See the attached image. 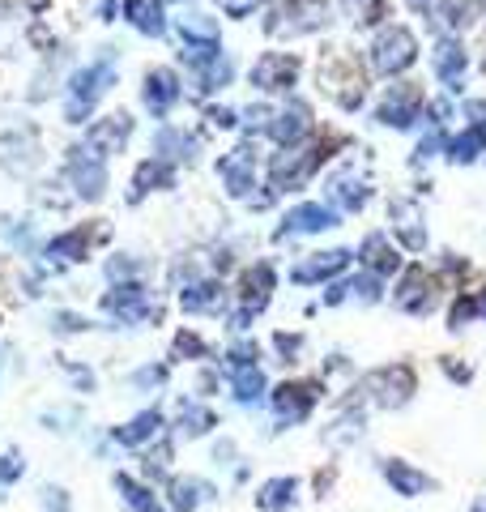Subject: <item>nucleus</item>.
<instances>
[{
    "instance_id": "58836bf2",
    "label": "nucleus",
    "mask_w": 486,
    "mask_h": 512,
    "mask_svg": "<svg viewBox=\"0 0 486 512\" xmlns=\"http://www.w3.org/2000/svg\"><path fill=\"white\" fill-rule=\"evenodd\" d=\"M482 13H486V0H452L444 9V22H448V30H469L482 22Z\"/></svg>"
},
{
    "instance_id": "680f3d73",
    "label": "nucleus",
    "mask_w": 486,
    "mask_h": 512,
    "mask_svg": "<svg viewBox=\"0 0 486 512\" xmlns=\"http://www.w3.org/2000/svg\"><path fill=\"white\" fill-rule=\"evenodd\" d=\"M197 389H201V393H214V389H218V376H214V372H197Z\"/></svg>"
},
{
    "instance_id": "a878e982",
    "label": "nucleus",
    "mask_w": 486,
    "mask_h": 512,
    "mask_svg": "<svg viewBox=\"0 0 486 512\" xmlns=\"http://www.w3.org/2000/svg\"><path fill=\"white\" fill-rule=\"evenodd\" d=\"M329 201H333V210H342V214H359L371 201V188L354 171H337L329 180Z\"/></svg>"
},
{
    "instance_id": "473e14b6",
    "label": "nucleus",
    "mask_w": 486,
    "mask_h": 512,
    "mask_svg": "<svg viewBox=\"0 0 486 512\" xmlns=\"http://www.w3.org/2000/svg\"><path fill=\"white\" fill-rule=\"evenodd\" d=\"M192 73H197V90L201 94H218L222 86H231V77H235V60L218 52V56H209L201 64H192Z\"/></svg>"
},
{
    "instance_id": "a18cd8bd",
    "label": "nucleus",
    "mask_w": 486,
    "mask_h": 512,
    "mask_svg": "<svg viewBox=\"0 0 486 512\" xmlns=\"http://www.w3.org/2000/svg\"><path fill=\"white\" fill-rule=\"evenodd\" d=\"M474 316H478V295H457V303L448 312V329H465Z\"/></svg>"
},
{
    "instance_id": "6ab92c4d",
    "label": "nucleus",
    "mask_w": 486,
    "mask_h": 512,
    "mask_svg": "<svg viewBox=\"0 0 486 512\" xmlns=\"http://www.w3.org/2000/svg\"><path fill=\"white\" fill-rule=\"evenodd\" d=\"M346 265H350V252H346V248L307 252V256H299V261L290 265V282H299V286H316V282H329V278H337Z\"/></svg>"
},
{
    "instance_id": "5fc2aeb1",
    "label": "nucleus",
    "mask_w": 486,
    "mask_h": 512,
    "mask_svg": "<svg viewBox=\"0 0 486 512\" xmlns=\"http://www.w3.org/2000/svg\"><path fill=\"white\" fill-rule=\"evenodd\" d=\"M167 380V367H158V363H150V367H141V372L133 376V384L137 389H158V384Z\"/></svg>"
},
{
    "instance_id": "09e8293b",
    "label": "nucleus",
    "mask_w": 486,
    "mask_h": 512,
    "mask_svg": "<svg viewBox=\"0 0 486 512\" xmlns=\"http://www.w3.org/2000/svg\"><path fill=\"white\" fill-rule=\"evenodd\" d=\"M273 350L282 355V363H299V355H303V338H299V333H273Z\"/></svg>"
},
{
    "instance_id": "cd10ccee",
    "label": "nucleus",
    "mask_w": 486,
    "mask_h": 512,
    "mask_svg": "<svg viewBox=\"0 0 486 512\" xmlns=\"http://www.w3.org/2000/svg\"><path fill=\"white\" fill-rule=\"evenodd\" d=\"M171 184H175V167L167 158H145V163H137V171H133V192H128V201H141V197H150L158 188H171Z\"/></svg>"
},
{
    "instance_id": "ddd939ff",
    "label": "nucleus",
    "mask_w": 486,
    "mask_h": 512,
    "mask_svg": "<svg viewBox=\"0 0 486 512\" xmlns=\"http://www.w3.org/2000/svg\"><path fill=\"white\" fill-rule=\"evenodd\" d=\"M184 99V86L180 77H175V69H167V64H158V69H145V82H141V103L145 111H150L154 120H167L171 107Z\"/></svg>"
},
{
    "instance_id": "bf43d9fd",
    "label": "nucleus",
    "mask_w": 486,
    "mask_h": 512,
    "mask_svg": "<svg viewBox=\"0 0 486 512\" xmlns=\"http://www.w3.org/2000/svg\"><path fill=\"white\" fill-rule=\"evenodd\" d=\"M231 457H235V444H231V440L214 448V461H218V466H231Z\"/></svg>"
},
{
    "instance_id": "bb28decb",
    "label": "nucleus",
    "mask_w": 486,
    "mask_h": 512,
    "mask_svg": "<svg viewBox=\"0 0 486 512\" xmlns=\"http://www.w3.org/2000/svg\"><path fill=\"white\" fill-rule=\"evenodd\" d=\"M384 478H388V487H393L397 495H405V500H418V495H427L435 487L431 474H423L418 466H410V461H397V457L384 461Z\"/></svg>"
},
{
    "instance_id": "1a4fd4ad",
    "label": "nucleus",
    "mask_w": 486,
    "mask_h": 512,
    "mask_svg": "<svg viewBox=\"0 0 486 512\" xmlns=\"http://www.w3.org/2000/svg\"><path fill=\"white\" fill-rule=\"evenodd\" d=\"M69 184L81 201H99L107 192V163L103 154H94L90 146H73L69 150Z\"/></svg>"
},
{
    "instance_id": "2f4dec72",
    "label": "nucleus",
    "mask_w": 486,
    "mask_h": 512,
    "mask_svg": "<svg viewBox=\"0 0 486 512\" xmlns=\"http://www.w3.org/2000/svg\"><path fill=\"white\" fill-rule=\"evenodd\" d=\"M162 431V410H141V414H133L124 427H116V440L124 444V448H145L154 436Z\"/></svg>"
},
{
    "instance_id": "72a5a7b5",
    "label": "nucleus",
    "mask_w": 486,
    "mask_h": 512,
    "mask_svg": "<svg viewBox=\"0 0 486 512\" xmlns=\"http://www.w3.org/2000/svg\"><path fill=\"white\" fill-rule=\"evenodd\" d=\"M201 495H205V500H214V487L201 483V478H188V474H180V478H171V483H167L171 512H197Z\"/></svg>"
},
{
    "instance_id": "aec40b11",
    "label": "nucleus",
    "mask_w": 486,
    "mask_h": 512,
    "mask_svg": "<svg viewBox=\"0 0 486 512\" xmlns=\"http://www.w3.org/2000/svg\"><path fill=\"white\" fill-rule=\"evenodd\" d=\"M128 137H133V116H128V111H111V116H103V120L90 124L86 146H90L94 154L111 158V154H124Z\"/></svg>"
},
{
    "instance_id": "a19ab883",
    "label": "nucleus",
    "mask_w": 486,
    "mask_h": 512,
    "mask_svg": "<svg viewBox=\"0 0 486 512\" xmlns=\"http://www.w3.org/2000/svg\"><path fill=\"white\" fill-rule=\"evenodd\" d=\"M180 35L188 43H218V22L205 13H192V18H180Z\"/></svg>"
},
{
    "instance_id": "c03bdc74",
    "label": "nucleus",
    "mask_w": 486,
    "mask_h": 512,
    "mask_svg": "<svg viewBox=\"0 0 486 512\" xmlns=\"http://www.w3.org/2000/svg\"><path fill=\"white\" fill-rule=\"evenodd\" d=\"M26 474V461H22V453H5L0 457V500H5V491L18 483V478Z\"/></svg>"
},
{
    "instance_id": "ea45409f",
    "label": "nucleus",
    "mask_w": 486,
    "mask_h": 512,
    "mask_svg": "<svg viewBox=\"0 0 486 512\" xmlns=\"http://www.w3.org/2000/svg\"><path fill=\"white\" fill-rule=\"evenodd\" d=\"M363 427H367V414L363 410H346L342 419L324 431V440H329V444H354V440L363 436Z\"/></svg>"
},
{
    "instance_id": "4be33fe9",
    "label": "nucleus",
    "mask_w": 486,
    "mask_h": 512,
    "mask_svg": "<svg viewBox=\"0 0 486 512\" xmlns=\"http://www.w3.org/2000/svg\"><path fill=\"white\" fill-rule=\"evenodd\" d=\"M218 175H222V184H226L231 197L248 201L252 188H256V154H252V146H239V150L226 154L218 163Z\"/></svg>"
},
{
    "instance_id": "338daca9",
    "label": "nucleus",
    "mask_w": 486,
    "mask_h": 512,
    "mask_svg": "<svg viewBox=\"0 0 486 512\" xmlns=\"http://www.w3.org/2000/svg\"><path fill=\"white\" fill-rule=\"evenodd\" d=\"M474 512H486V495H478V500H474Z\"/></svg>"
},
{
    "instance_id": "f8f14e48",
    "label": "nucleus",
    "mask_w": 486,
    "mask_h": 512,
    "mask_svg": "<svg viewBox=\"0 0 486 512\" xmlns=\"http://www.w3.org/2000/svg\"><path fill=\"white\" fill-rule=\"evenodd\" d=\"M333 227H342V210H333L329 201H303L282 218V227L273 235L290 239V235H320V231H333Z\"/></svg>"
},
{
    "instance_id": "69168bd1",
    "label": "nucleus",
    "mask_w": 486,
    "mask_h": 512,
    "mask_svg": "<svg viewBox=\"0 0 486 512\" xmlns=\"http://www.w3.org/2000/svg\"><path fill=\"white\" fill-rule=\"evenodd\" d=\"M478 316H486V286L478 291Z\"/></svg>"
},
{
    "instance_id": "e433bc0d",
    "label": "nucleus",
    "mask_w": 486,
    "mask_h": 512,
    "mask_svg": "<svg viewBox=\"0 0 486 512\" xmlns=\"http://www.w3.org/2000/svg\"><path fill=\"white\" fill-rule=\"evenodd\" d=\"M486 154V128L482 124H469L465 133H457L448 141V158L457 167H465V163H478V158Z\"/></svg>"
},
{
    "instance_id": "e2e57ef3",
    "label": "nucleus",
    "mask_w": 486,
    "mask_h": 512,
    "mask_svg": "<svg viewBox=\"0 0 486 512\" xmlns=\"http://www.w3.org/2000/svg\"><path fill=\"white\" fill-rule=\"evenodd\" d=\"M333 478H337V470H320V474H316V495L329 491V487H333Z\"/></svg>"
},
{
    "instance_id": "412c9836",
    "label": "nucleus",
    "mask_w": 486,
    "mask_h": 512,
    "mask_svg": "<svg viewBox=\"0 0 486 512\" xmlns=\"http://www.w3.org/2000/svg\"><path fill=\"white\" fill-rule=\"evenodd\" d=\"M388 222H393V235L401 248L410 252H423L427 248V227H423V205L410 201V197H397L388 205Z\"/></svg>"
},
{
    "instance_id": "f704fd0d",
    "label": "nucleus",
    "mask_w": 486,
    "mask_h": 512,
    "mask_svg": "<svg viewBox=\"0 0 486 512\" xmlns=\"http://www.w3.org/2000/svg\"><path fill=\"white\" fill-rule=\"evenodd\" d=\"M116 491H120V500H124V508H128V512H171V508L162 504L150 487L137 483L133 474H116Z\"/></svg>"
},
{
    "instance_id": "c85d7f7f",
    "label": "nucleus",
    "mask_w": 486,
    "mask_h": 512,
    "mask_svg": "<svg viewBox=\"0 0 486 512\" xmlns=\"http://www.w3.org/2000/svg\"><path fill=\"white\" fill-rule=\"evenodd\" d=\"M154 158H167V163H192L197 158V137L184 133V128H158L154 133Z\"/></svg>"
},
{
    "instance_id": "f257e3e1",
    "label": "nucleus",
    "mask_w": 486,
    "mask_h": 512,
    "mask_svg": "<svg viewBox=\"0 0 486 512\" xmlns=\"http://www.w3.org/2000/svg\"><path fill=\"white\" fill-rule=\"evenodd\" d=\"M367 64L359 52L350 47H333V52L320 56V90L342 107V111H359L367 99Z\"/></svg>"
},
{
    "instance_id": "f03ea898",
    "label": "nucleus",
    "mask_w": 486,
    "mask_h": 512,
    "mask_svg": "<svg viewBox=\"0 0 486 512\" xmlns=\"http://www.w3.org/2000/svg\"><path fill=\"white\" fill-rule=\"evenodd\" d=\"M111 86H116V52L107 47V52L94 64H86V69H77L69 77V90H64V120H69V124H86Z\"/></svg>"
},
{
    "instance_id": "864d4df0",
    "label": "nucleus",
    "mask_w": 486,
    "mask_h": 512,
    "mask_svg": "<svg viewBox=\"0 0 486 512\" xmlns=\"http://www.w3.org/2000/svg\"><path fill=\"white\" fill-rule=\"evenodd\" d=\"M39 495H43V512H73L69 491H64V487H43Z\"/></svg>"
},
{
    "instance_id": "4d7b16f0",
    "label": "nucleus",
    "mask_w": 486,
    "mask_h": 512,
    "mask_svg": "<svg viewBox=\"0 0 486 512\" xmlns=\"http://www.w3.org/2000/svg\"><path fill=\"white\" fill-rule=\"evenodd\" d=\"M440 367H444V372H448L452 380H457V384H465L469 376H474V372H469V363H457V355H444V359H440Z\"/></svg>"
},
{
    "instance_id": "49530a36",
    "label": "nucleus",
    "mask_w": 486,
    "mask_h": 512,
    "mask_svg": "<svg viewBox=\"0 0 486 512\" xmlns=\"http://www.w3.org/2000/svg\"><path fill=\"white\" fill-rule=\"evenodd\" d=\"M440 150H448V141H444V128L435 124L431 133H427L423 141H418V150H414V163H431V158L440 154Z\"/></svg>"
},
{
    "instance_id": "c9c22d12",
    "label": "nucleus",
    "mask_w": 486,
    "mask_h": 512,
    "mask_svg": "<svg viewBox=\"0 0 486 512\" xmlns=\"http://www.w3.org/2000/svg\"><path fill=\"white\" fill-rule=\"evenodd\" d=\"M124 18L133 22L141 35L158 39L167 30V18H162V0H124Z\"/></svg>"
},
{
    "instance_id": "39448f33",
    "label": "nucleus",
    "mask_w": 486,
    "mask_h": 512,
    "mask_svg": "<svg viewBox=\"0 0 486 512\" xmlns=\"http://www.w3.org/2000/svg\"><path fill=\"white\" fill-rule=\"evenodd\" d=\"M414 60H418L414 30L410 26H397V22L380 26V35L371 39V69L384 73V77H401V73L414 69Z\"/></svg>"
},
{
    "instance_id": "7c9ffc66",
    "label": "nucleus",
    "mask_w": 486,
    "mask_h": 512,
    "mask_svg": "<svg viewBox=\"0 0 486 512\" xmlns=\"http://www.w3.org/2000/svg\"><path fill=\"white\" fill-rule=\"evenodd\" d=\"M295 500H299V478H290V474L265 478L261 491H256V508L261 512H286V508H295Z\"/></svg>"
},
{
    "instance_id": "5701e85b",
    "label": "nucleus",
    "mask_w": 486,
    "mask_h": 512,
    "mask_svg": "<svg viewBox=\"0 0 486 512\" xmlns=\"http://www.w3.org/2000/svg\"><path fill=\"white\" fill-rule=\"evenodd\" d=\"M431 69L440 77V86H448L452 94L465 90V69H469V52L457 39H440L431 47Z\"/></svg>"
},
{
    "instance_id": "0eeeda50",
    "label": "nucleus",
    "mask_w": 486,
    "mask_h": 512,
    "mask_svg": "<svg viewBox=\"0 0 486 512\" xmlns=\"http://www.w3.org/2000/svg\"><path fill=\"white\" fill-rule=\"evenodd\" d=\"M423 107H427L423 86H418V82H397V86H388V90L380 94L376 120H380L384 128H410Z\"/></svg>"
},
{
    "instance_id": "79ce46f5",
    "label": "nucleus",
    "mask_w": 486,
    "mask_h": 512,
    "mask_svg": "<svg viewBox=\"0 0 486 512\" xmlns=\"http://www.w3.org/2000/svg\"><path fill=\"white\" fill-rule=\"evenodd\" d=\"M342 9L354 26H376L384 18V0H342Z\"/></svg>"
},
{
    "instance_id": "774afa93",
    "label": "nucleus",
    "mask_w": 486,
    "mask_h": 512,
    "mask_svg": "<svg viewBox=\"0 0 486 512\" xmlns=\"http://www.w3.org/2000/svg\"><path fill=\"white\" fill-rule=\"evenodd\" d=\"M482 52H486V43H482Z\"/></svg>"
},
{
    "instance_id": "c756f323",
    "label": "nucleus",
    "mask_w": 486,
    "mask_h": 512,
    "mask_svg": "<svg viewBox=\"0 0 486 512\" xmlns=\"http://www.w3.org/2000/svg\"><path fill=\"white\" fill-rule=\"evenodd\" d=\"M359 256H363L367 274H376V278H388V274H397V269H401V256H397V248L388 244V235H380V231L363 239Z\"/></svg>"
},
{
    "instance_id": "20e7f679",
    "label": "nucleus",
    "mask_w": 486,
    "mask_h": 512,
    "mask_svg": "<svg viewBox=\"0 0 486 512\" xmlns=\"http://www.w3.org/2000/svg\"><path fill=\"white\" fill-rule=\"evenodd\" d=\"M273 286H278V269L269 261H256L243 269V278L235 286V312H231V329H248L256 316L269 308L273 299Z\"/></svg>"
},
{
    "instance_id": "7ed1b4c3",
    "label": "nucleus",
    "mask_w": 486,
    "mask_h": 512,
    "mask_svg": "<svg viewBox=\"0 0 486 512\" xmlns=\"http://www.w3.org/2000/svg\"><path fill=\"white\" fill-rule=\"evenodd\" d=\"M342 146V137H329L324 146H286L269 158V188L273 192H290V188H303L307 180L316 175V167L324 158H333L329 150Z\"/></svg>"
},
{
    "instance_id": "13d9d810",
    "label": "nucleus",
    "mask_w": 486,
    "mask_h": 512,
    "mask_svg": "<svg viewBox=\"0 0 486 512\" xmlns=\"http://www.w3.org/2000/svg\"><path fill=\"white\" fill-rule=\"evenodd\" d=\"M427 111L435 116V124H440V128L452 120V107H448V99H431V103H427Z\"/></svg>"
},
{
    "instance_id": "603ef678",
    "label": "nucleus",
    "mask_w": 486,
    "mask_h": 512,
    "mask_svg": "<svg viewBox=\"0 0 486 512\" xmlns=\"http://www.w3.org/2000/svg\"><path fill=\"white\" fill-rule=\"evenodd\" d=\"M52 329H56V333H86L90 320L77 316V312H56V316H52Z\"/></svg>"
},
{
    "instance_id": "4c0bfd02",
    "label": "nucleus",
    "mask_w": 486,
    "mask_h": 512,
    "mask_svg": "<svg viewBox=\"0 0 486 512\" xmlns=\"http://www.w3.org/2000/svg\"><path fill=\"white\" fill-rule=\"evenodd\" d=\"M175 427H180L184 436L197 440V436H209V431L218 427V414L209 410V406H201V402H184V406H180V419H175Z\"/></svg>"
},
{
    "instance_id": "b1692460",
    "label": "nucleus",
    "mask_w": 486,
    "mask_h": 512,
    "mask_svg": "<svg viewBox=\"0 0 486 512\" xmlns=\"http://www.w3.org/2000/svg\"><path fill=\"white\" fill-rule=\"evenodd\" d=\"M222 303H226V291L218 278H197L180 291V308L188 316H214V312H222Z\"/></svg>"
},
{
    "instance_id": "dca6fc26",
    "label": "nucleus",
    "mask_w": 486,
    "mask_h": 512,
    "mask_svg": "<svg viewBox=\"0 0 486 512\" xmlns=\"http://www.w3.org/2000/svg\"><path fill=\"white\" fill-rule=\"evenodd\" d=\"M39 163H43V150H39L35 128H13V133L0 137V167L9 175H30Z\"/></svg>"
},
{
    "instance_id": "9b49d317",
    "label": "nucleus",
    "mask_w": 486,
    "mask_h": 512,
    "mask_svg": "<svg viewBox=\"0 0 486 512\" xmlns=\"http://www.w3.org/2000/svg\"><path fill=\"white\" fill-rule=\"evenodd\" d=\"M435 291H440V278L427 274L423 265H414V269H405L401 274L397 291H393V303L401 312H410V316H427L435 308V299H440Z\"/></svg>"
},
{
    "instance_id": "052dcab7",
    "label": "nucleus",
    "mask_w": 486,
    "mask_h": 512,
    "mask_svg": "<svg viewBox=\"0 0 486 512\" xmlns=\"http://www.w3.org/2000/svg\"><path fill=\"white\" fill-rule=\"evenodd\" d=\"M350 295V286L346 282H337V286H329V291H324V303H342Z\"/></svg>"
},
{
    "instance_id": "393cba45",
    "label": "nucleus",
    "mask_w": 486,
    "mask_h": 512,
    "mask_svg": "<svg viewBox=\"0 0 486 512\" xmlns=\"http://www.w3.org/2000/svg\"><path fill=\"white\" fill-rule=\"evenodd\" d=\"M226 380H231V397L239 406H256L265 397L261 363H226Z\"/></svg>"
},
{
    "instance_id": "f3484780",
    "label": "nucleus",
    "mask_w": 486,
    "mask_h": 512,
    "mask_svg": "<svg viewBox=\"0 0 486 512\" xmlns=\"http://www.w3.org/2000/svg\"><path fill=\"white\" fill-rule=\"evenodd\" d=\"M312 128H316L312 107H307V103H286L282 111H273V120L265 124V137L278 141V146L286 150V146H303Z\"/></svg>"
},
{
    "instance_id": "6e6552de",
    "label": "nucleus",
    "mask_w": 486,
    "mask_h": 512,
    "mask_svg": "<svg viewBox=\"0 0 486 512\" xmlns=\"http://www.w3.org/2000/svg\"><path fill=\"white\" fill-rule=\"evenodd\" d=\"M273 402V414H278V427H290V423H303L312 406L320 402V384L316 380H282L278 389L269 393Z\"/></svg>"
},
{
    "instance_id": "a211bd4d",
    "label": "nucleus",
    "mask_w": 486,
    "mask_h": 512,
    "mask_svg": "<svg viewBox=\"0 0 486 512\" xmlns=\"http://www.w3.org/2000/svg\"><path fill=\"white\" fill-rule=\"evenodd\" d=\"M324 22H329V13H324L320 0H290L286 9L273 13L269 35H312Z\"/></svg>"
},
{
    "instance_id": "2eb2a0df",
    "label": "nucleus",
    "mask_w": 486,
    "mask_h": 512,
    "mask_svg": "<svg viewBox=\"0 0 486 512\" xmlns=\"http://www.w3.org/2000/svg\"><path fill=\"white\" fill-rule=\"evenodd\" d=\"M107 239H111V227L99 218L94 227H73V231L56 235L52 244H47V256H52V261H64V265H81V261H90V248L107 244Z\"/></svg>"
},
{
    "instance_id": "de8ad7c7",
    "label": "nucleus",
    "mask_w": 486,
    "mask_h": 512,
    "mask_svg": "<svg viewBox=\"0 0 486 512\" xmlns=\"http://www.w3.org/2000/svg\"><path fill=\"white\" fill-rule=\"evenodd\" d=\"M107 282L111 286L137 282V261H128V256H111V261H107Z\"/></svg>"
},
{
    "instance_id": "0e129e2a",
    "label": "nucleus",
    "mask_w": 486,
    "mask_h": 512,
    "mask_svg": "<svg viewBox=\"0 0 486 512\" xmlns=\"http://www.w3.org/2000/svg\"><path fill=\"white\" fill-rule=\"evenodd\" d=\"M410 5H414L418 13H435V9H440V0H410Z\"/></svg>"
},
{
    "instance_id": "8fccbe9b",
    "label": "nucleus",
    "mask_w": 486,
    "mask_h": 512,
    "mask_svg": "<svg viewBox=\"0 0 486 512\" xmlns=\"http://www.w3.org/2000/svg\"><path fill=\"white\" fill-rule=\"evenodd\" d=\"M350 291H354V299H359V303H376L380 299V278L376 274H367V278L359 274L350 282Z\"/></svg>"
},
{
    "instance_id": "423d86ee",
    "label": "nucleus",
    "mask_w": 486,
    "mask_h": 512,
    "mask_svg": "<svg viewBox=\"0 0 486 512\" xmlns=\"http://www.w3.org/2000/svg\"><path fill=\"white\" fill-rule=\"evenodd\" d=\"M367 402H376L384 410H397L414 397V367L393 363V367H380V372L363 376V389H359Z\"/></svg>"
},
{
    "instance_id": "9d476101",
    "label": "nucleus",
    "mask_w": 486,
    "mask_h": 512,
    "mask_svg": "<svg viewBox=\"0 0 486 512\" xmlns=\"http://www.w3.org/2000/svg\"><path fill=\"white\" fill-rule=\"evenodd\" d=\"M299 73H303L299 56H290V52H265L261 60L252 64V86L265 90V94H286V90L299 86Z\"/></svg>"
},
{
    "instance_id": "6e6d98bb",
    "label": "nucleus",
    "mask_w": 486,
    "mask_h": 512,
    "mask_svg": "<svg viewBox=\"0 0 486 512\" xmlns=\"http://www.w3.org/2000/svg\"><path fill=\"white\" fill-rule=\"evenodd\" d=\"M209 124H214V128H239V111H231V107H209Z\"/></svg>"
},
{
    "instance_id": "3c124183",
    "label": "nucleus",
    "mask_w": 486,
    "mask_h": 512,
    "mask_svg": "<svg viewBox=\"0 0 486 512\" xmlns=\"http://www.w3.org/2000/svg\"><path fill=\"white\" fill-rule=\"evenodd\" d=\"M218 5H222V13L231 22H243V18H252V13L261 9V0H218Z\"/></svg>"
},
{
    "instance_id": "4468645a",
    "label": "nucleus",
    "mask_w": 486,
    "mask_h": 512,
    "mask_svg": "<svg viewBox=\"0 0 486 512\" xmlns=\"http://www.w3.org/2000/svg\"><path fill=\"white\" fill-rule=\"evenodd\" d=\"M103 312L116 316V320H124V325H137V320L162 316V308H154L141 282H120V286H111V291L103 295Z\"/></svg>"
},
{
    "instance_id": "37998d69",
    "label": "nucleus",
    "mask_w": 486,
    "mask_h": 512,
    "mask_svg": "<svg viewBox=\"0 0 486 512\" xmlns=\"http://www.w3.org/2000/svg\"><path fill=\"white\" fill-rule=\"evenodd\" d=\"M171 355L175 359H209V346H205V338L201 333H192V329H180L175 333V346H171Z\"/></svg>"
}]
</instances>
